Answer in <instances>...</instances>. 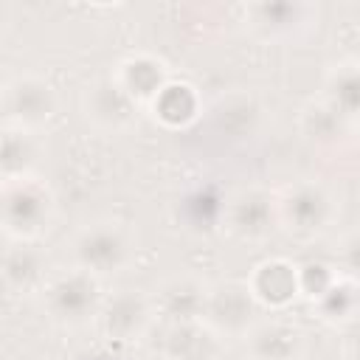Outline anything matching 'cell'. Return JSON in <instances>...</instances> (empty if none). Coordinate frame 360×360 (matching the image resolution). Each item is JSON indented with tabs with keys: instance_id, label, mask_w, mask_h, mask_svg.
<instances>
[{
	"instance_id": "obj_15",
	"label": "cell",
	"mask_w": 360,
	"mask_h": 360,
	"mask_svg": "<svg viewBox=\"0 0 360 360\" xmlns=\"http://www.w3.org/2000/svg\"><path fill=\"white\" fill-rule=\"evenodd\" d=\"M219 352V335H214L202 321L163 323L160 354L166 360H214Z\"/></svg>"
},
{
	"instance_id": "obj_21",
	"label": "cell",
	"mask_w": 360,
	"mask_h": 360,
	"mask_svg": "<svg viewBox=\"0 0 360 360\" xmlns=\"http://www.w3.org/2000/svg\"><path fill=\"white\" fill-rule=\"evenodd\" d=\"M312 307H318V315L326 323H343L352 321L354 309H357V292H354V281L352 278H332L315 298Z\"/></svg>"
},
{
	"instance_id": "obj_19",
	"label": "cell",
	"mask_w": 360,
	"mask_h": 360,
	"mask_svg": "<svg viewBox=\"0 0 360 360\" xmlns=\"http://www.w3.org/2000/svg\"><path fill=\"white\" fill-rule=\"evenodd\" d=\"M357 59L349 56V59H338L329 70H326V79H323V96L343 118H349L354 124L357 118Z\"/></svg>"
},
{
	"instance_id": "obj_13",
	"label": "cell",
	"mask_w": 360,
	"mask_h": 360,
	"mask_svg": "<svg viewBox=\"0 0 360 360\" xmlns=\"http://www.w3.org/2000/svg\"><path fill=\"white\" fill-rule=\"evenodd\" d=\"M112 79L138 107H149L155 96L169 84V68L152 53H129L112 68Z\"/></svg>"
},
{
	"instance_id": "obj_6",
	"label": "cell",
	"mask_w": 360,
	"mask_h": 360,
	"mask_svg": "<svg viewBox=\"0 0 360 360\" xmlns=\"http://www.w3.org/2000/svg\"><path fill=\"white\" fill-rule=\"evenodd\" d=\"M219 338H242L259 321V304L248 281H225L208 287L205 309L200 318Z\"/></svg>"
},
{
	"instance_id": "obj_22",
	"label": "cell",
	"mask_w": 360,
	"mask_h": 360,
	"mask_svg": "<svg viewBox=\"0 0 360 360\" xmlns=\"http://www.w3.org/2000/svg\"><path fill=\"white\" fill-rule=\"evenodd\" d=\"M11 295H14V292H11V290H8V287H6V284H3V278H0V309H3V307H6V301H8V298H11Z\"/></svg>"
},
{
	"instance_id": "obj_3",
	"label": "cell",
	"mask_w": 360,
	"mask_h": 360,
	"mask_svg": "<svg viewBox=\"0 0 360 360\" xmlns=\"http://www.w3.org/2000/svg\"><path fill=\"white\" fill-rule=\"evenodd\" d=\"M37 295H39V304L48 321L65 329H79V326L93 323L104 301L101 278L79 267L51 270V276L45 278Z\"/></svg>"
},
{
	"instance_id": "obj_10",
	"label": "cell",
	"mask_w": 360,
	"mask_h": 360,
	"mask_svg": "<svg viewBox=\"0 0 360 360\" xmlns=\"http://www.w3.org/2000/svg\"><path fill=\"white\" fill-rule=\"evenodd\" d=\"M321 11L312 3H253L245 8V22L259 39H290L312 28Z\"/></svg>"
},
{
	"instance_id": "obj_1",
	"label": "cell",
	"mask_w": 360,
	"mask_h": 360,
	"mask_svg": "<svg viewBox=\"0 0 360 360\" xmlns=\"http://www.w3.org/2000/svg\"><path fill=\"white\" fill-rule=\"evenodd\" d=\"M70 267H79L96 278L124 273L138 253L135 233L118 219H96L73 231L68 239Z\"/></svg>"
},
{
	"instance_id": "obj_4",
	"label": "cell",
	"mask_w": 360,
	"mask_h": 360,
	"mask_svg": "<svg viewBox=\"0 0 360 360\" xmlns=\"http://www.w3.org/2000/svg\"><path fill=\"white\" fill-rule=\"evenodd\" d=\"M338 217L335 194L318 180H295L276 194V225L290 236L315 239L332 228Z\"/></svg>"
},
{
	"instance_id": "obj_8",
	"label": "cell",
	"mask_w": 360,
	"mask_h": 360,
	"mask_svg": "<svg viewBox=\"0 0 360 360\" xmlns=\"http://www.w3.org/2000/svg\"><path fill=\"white\" fill-rule=\"evenodd\" d=\"M225 228L245 242H259L276 228V194L262 186L239 188L222 205Z\"/></svg>"
},
{
	"instance_id": "obj_16",
	"label": "cell",
	"mask_w": 360,
	"mask_h": 360,
	"mask_svg": "<svg viewBox=\"0 0 360 360\" xmlns=\"http://www.w3.org/2000/svg\"><path fill=\"white\" fill-rule=\"evenodd\" d=\"M245 281L259 307L264 304V307L281 309L301 292L298 290V267L287 259H267V262L256 264V270Z\"/></svg>"
},
{
	"instance_id": "obj_14",
	"label": "cell",
	"mask_w": 360,
	"mask_h": 360,
	"mask_svg": "<svg viewBox=\"0 0 360 360\" xmlns=\"http://www.w3.org/2000/svg\"><path fill=\"white\" fill-rule=\"evenodd\" d=\"M48 276H51L48 256L34 242H14L8 250L0 253V278L14 295L39 292Z\"/></svg>"
},
{
	"instance_id": "obj_11",
	"label": "cell",
	"mask_w": 360,
	"mask_h": 360,
	"mask_svg": "<svg viewBox=\"0 0 360 360\" xmlns=\"http://www.w3.org/2000/svg\"><path fill=\"white\" fill-rule=\"evenodd\" d=\"M242 338L248 360H304L307 354L304 329L284 318L256 321Z\"/></svg>"
},
{
	"instance_id": "obj_12",
	"label": "cell",
	"mask_w": 360,
	"mask_h": 360,
	"mask_svg": "<svg viewBox=\"0 0 360 360\" xmlns=\"http://www.w3.org/2000/svg\"><path fill=\"white\" fill-rule=\"evenodd\" d=\"M208 287L205 281L194 278V276H174L166 278L152 298L155 315L163 318V323H177V321H200L202 309H205V298H208Z\"/></svg>"
},
{
	"instance_id": "obj_20",
	"label": "cell",
	"mask_w": 360,
	"mask_h": 360,
	"mask_svg": "<svg viewBox=\"0 0 360 360\" xmlns=\"http://www.w3.org/2000/svg\"><path fill=\"white\" fill-rule=\"evenodd\" d=\"M149 107H152V112H155L166 127H186L188 121L197 118L200 98H197V93H194L191 84L169 82V84L155 96V101H152Z\"/></svg>"
},
{
	"instance_id": "obj_5",
	"label": "cell",
	"mask_w": 360,
	"mask_h": 360,
	"mask_svg": "<svg viewBox=\"0 0 360 360\" xmlns=\"http://www.w3.org/2000/svg\"><path fill=\"white\" fill-rule=\"evenodd\" d=\"M59 107V96L53 84L37 73L14 76L0 90V112L6 115V124H17L25 129L39 132Z\"/></svg>"
},
{
	"instance_id": "obj_17",
	"label": "cell",
	"mask_w": 360,
	"mask_h": 360,
	"mask_svg": "<svg viewBox=\"0 0 360 360\" xmlns=\"http://www.w3.org/2000/svg\"><path fill=\"white\" fill-rule=\"evenodd\" d=\"M42 158V143L34 129L17 124H0V180H17L34 174Z\"/></svg>"
},
{
	"instance_id": "obj_2",
	"label": "cell",
	"mask_w": 360,
	"mask_h": 360,
	"mask_svg": "<svg viewBox=\"0 0 360 360\" xmlns=\"http://www.w3.org/2000/svg\"><path fill=\"white\" fill-rule=\"evenodd\" d=\"M56 217V197L39 177L0 180V231L11 242H37Z\"/></svg>"
},
{
	"instance_id": "obj_18",
	"label": "cell",
	"mask_w": 360,
	"mask_h": 360,
	"mask_svg": "<svg viewBox=\"0 0 360 360\" xmlns=\"http://www.w3.org/2000/svg\"><path fill=\"white\" fill-rule=\"evenodd\" d=\"M298 129L307 141H312L318 146H332V143L343 141L346 135H352L354 124L349 118H343L326 98H312L301 107Z\"/></svg>"
},
{
	"instance_id": "obj_9",
	"label": "cell",
	"mask_w": 360,
	"mask_h": 360,
	"mask_svg": "<svg viewBox=\"0 0 360 360\" xmlns=\"http://www.w3.org/2000/svg\"><path fill=\"white\" fill-rule=\"evenodd\" d=\"M84 118L104 132H124L138 121L141 107L127 96V90L112 79V73L93 79L82 93Z\"/></svg>"
},
{
	"instance_id": "obj_7",
	"label": "cell",
	"mask_w": 360,
	"mask_h": 360,
	"mask_svg": "<svg viewBox=\"0 0 360 360\" xmlns=\"http://www.w3.org/2000/svg\"><path fill=\"white\" fill-rule=\"evenodd\" d=\"M96 323L101 335L115 343L141 340L155 323L152 298L141 290H115L112 295H104Z\"/></svg>"
}]
</instances>
